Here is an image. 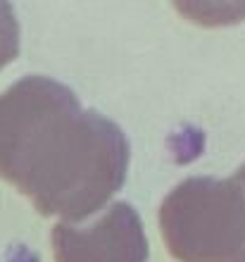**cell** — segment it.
Instances as JSON below:
<instances>
[{
    "label": "cell",
    "instance_id": "1",
    "mask_svg": "<svg viewBox=\"0 0 245 262\" xmlns=\"http://www.w3.org/2000/svg\"><path fill=\"white\" fill-rule=\"evenodd\" d=\"M129 141L122 126L83 110L79 96L43 74L0 93V179L43 217H93L124 186Z\"/></svg>",
    "mask_w": 245,
    "mask_h": 262
},
{
    "label": "cell",
    "instance_id": "2",
    "mask_svg": "<svg viewBox=\"0 0 245 262\" xmlns=\"http://www.w3.org/2000/svg\"><path fill=\"white\" fill-rule=\"evenodd\" d=\"M160 231L176 262L245 260V186L236 177H188L160 205Z\"/></svg>",
    "mask_w": 245,
    "mask_h": 262
},
{
    "label": "cell",
    "instance_id": "3",
    "mask_svg": "<svg viewBox=\"0 0 245 262\" xmlns=\"http://www.w3.org/2000/svg\"><path fill=\"white\" fill-rule=\"evenodd\" d=\"M55 262H148V238L136 207L117 200L91 224L57 222L53 227Z\"/></svg>",
    "mask_w": 245,
    "mask_h": 262
},
{
    "label": "cell",
    "instance_id": "4",
    "mask_svg": "<svg viewBox=\"0 0 245 262\" xmlns=\"http://www.w3.org/2000/svg\"><path fill=\"white\" fill-rule=\"evenodd\" d=\"M19 55V21L10 3H0V69Z\"/></svg>",
    "mask_w": 245,
    "mask_h": 262
},
{
    "label": "cell",
    "instance_id": "5",
    "mask_svg": "<svg viewBox=\"0 0 245 262\" xmlns=\"http://www.w3.org/2000/svg\"><path fill=\"white\" fill-rule=\"evenodd\" d=\"M236 177H238V179L243 181V186H245V165H240L238 169H236ZM243 262H245V260H243Z\"/></svg>",
    "mask_w": 245,
    "mask_h": 262
}]
</instances>
